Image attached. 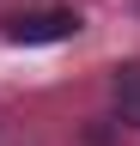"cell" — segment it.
<instances>
[{"label": "cell", "instance_id": "7a4b0ae2", "mask_svg": "<svg viewBox=\"0 0 140 146\" xmlns=\"http://www.w3.org/2000/svg\"><path fill=\"white\" fill-rule=\"evenodd\" d=\"M110 91H116V110L128 122H140V61H128V67H116V79H110Z\"/></svg>", "mask_w": 140, "mask_h": 146}, {"label": "cell", "instance_id": "6da1fadb", "mask_svg": "<svg viewBox=\"0 0 140 146\" xmlns=\"http://www.w3.org/2000/svg\"><path fill=\"white\" fill-rule=\"evenodd\" d=\"M73 31H79L73 12H12L6 18L12 43H61V36H73Z\"/></svg>", "mask_w": 140, "mask_h": 146}]
</instances>
